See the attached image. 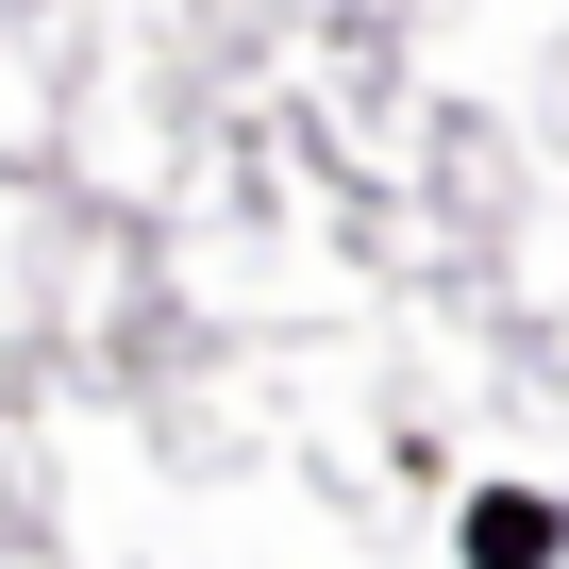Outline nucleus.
<instances>
[{
    "label": "nucleus",
    "instance_id": "1",
    "mask_svg": "<svg viewBox=\"0 0 569 569\" xmlns=\"http://www.w3.org/2000/svg\"><path fill=\"white\" fill-rule=\"evenodd\" d=\"M536 536H552L536 502H486V519H469V552H486V569H536Z\"/></svg>",
    "mask_w": 569,
    "mask_h": 569
}]
</instances>
